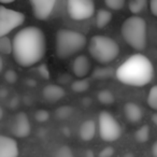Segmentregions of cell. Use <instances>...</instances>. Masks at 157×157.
I'll return each mask as SVG.
<instances>
[{
    "mask_svg": "<svg viewBox=\"0 0 157 157\" xmlns=\"http://www.w3.org/2000/svg\"><path fill=\"white\" fill-rule=\"evenodd\" d=\"M20 148L14 138L9 136H0V157H18Z\"/></svg>",
    "mask_w": 157,
    "mask_h": 157,
    "instance_id": "obj_11",
    "label": "cell"
},
{
    "mask_svg": "<svg viewBox=\"0 0 157 157\" xmlns=\"http://www.w3.org/2000/svg\"><path fill=\"white\" fill-rule=\"evenodd\" d=\"M152 155L153 157H157V141H155L152 145Z\"/></svg>",
    "mask_w": 157,
    "mask_h": 157,
    "instance_id": "obj_30",
    "label": "cell"
},
{
    "mask_svg": "<svg viewBox=\"0 0 157 157\" xmlns=\"http://www.w3.org/2000/svg\"><path fill=\"white\" fill-rule=\"evenodd\" d=\"M25 22V15L21 12L0 7V38L7 37L11 31L22 26Z\"/></svg>",
    "mask_w": 157,
    "mask_h": 157,
    "instance_id": "obj_7",
    "label": "cell"
},
{
    "mask_svg": "<svg viewBox=\"0 0 157 157\" xmlns=\"http://www.w3.org/2000/svg\"><path fill=\"white\" fill-rule=\"evenodd\" d=\"M98 131L103 141L114 142L122 135V127L111 113L101 111L98 115Z\"/></svg>",
    "mask_w": 157,
    "mask_h": 157,
    "instance_id": "obj_6",
    "label": "cell"
},
{
    "mask_svg": "<svg viewBox=\"0 0 157 157\" xmlns=\"http://www.w3.org/2000/svg\"><path fill=\"white\" fill-rule=\"evenodd\" d=\"M56 5L55 0H31L30 6L33 14L37 20L45 21L52 14Z\"/></svg>",
    "mask_w": 157,
    "mask_h": 157,
    "instance_id": "obj_10",
    "label": "cell"
},
{
    "mask_svg": "<svg viewBox=\"0 0 157 157\" xmlns=\"http://www.w3.org/2000/svg\"><path fill=\"white\" fill-rule=\"evenodd\" d=\"M150 127L147 125H143L135 132L136 141L139 142V143H145L148 140V138H150Z\"/></svg>",
    "mask_w": 157,
    "mask_h": 157,
    "instance_id": "obj_19",
    "label": "cell"
},
{
    "mask_svg": "<svg viewBox=\"0 0 157 157\" xmlns=\"http://www.w3.org/2000/svg\"><path fill=\"white\" fill-rule=\"evenodd\" d=\"M5 78H6V81H7L8 83L13 84V83H15V82L17 81V73H16L14 70L9 69L5 73Z\"/></svg>",
    "mask_w": 157,
    "mask_h": 157,
    "instance_id": "obj_27",
    "label": "cell"
},
{
    "mask_svg": "<svg viewBox=\"0 0 157 157\" xmlns=\"http://www.w3.org/2000/svg\"><path fill=\"white\" fill-rule=\"evenodd\" d=\"M35 118L39 123H45L46 121H48V118H50V113H48V111L43 110V109L38 110L35 114Z\"/></svg>",
    "mask_w": 157,
    "mask_h": 157,
    "instance_id": "obj_26",
    "label": "cell"
},
{
    "mask_svg": "<svg viewBox=\"0 0 157 157\" xmlns=\"http://www.w3.org/2000/svg\"><path fill=\"white\" fill-rule=\"evenodd\" d=\"M84 157H95V153L92 150H86V152L84 153Z\"/></svg>",
    "mask_w": 157,
    "mask_h": 157,
    "instance_id": "obj_31",
    "label": "cell"
},
{
    "mask_svg": "<svg viewBox=\"0 0 157 157\" xmlns=\"http://www.w3.org/2000/svg\"><path fill=\"white\" fill-rule=\"evenodd\" d=\"M55 157H74L73 152L68 145H61L57 148Z\"/></svg>",
    "mask_w": 157,
    "mask_h": 157,
    "instance_id": "obj_24",
    "label": "cell"
},
{
    "mask_svg": "<svg viewBox=\"0 0 157 157\" xmlns=\"http://www.w3.org/2000/svg\"><path fill=\"white\" fill-rule=\"evenodd\" d=\"M152 122L154 123V125L157 127V112H155V113L152 115Z\"/></svg>",
    "mask_w": 157,
    "mask_h": 157,
    "instance_id": "obj_32",
    "label": "cell"
},
{
    "mask_svg": "<svg viewBox=\"0 0 157 157\" xmlns=\"http://www.w3.org/2000/svg\"><path fill=\"white\" fill-rule=\"evenodd\" d=\"M92 63L86 55H78L72 63V71L78 78H86L85 76L90 73Z\"/></svg>",
    "mask_w": 157,
    "mask_h": 157,
    "instance_id": "obj_12",
    "label": "cell"
},
{
    "mask_svg": "<svg viewBox=\"0 0 157 157\" xmlns=\"http://www.w3.org/2000/svg\"><path fill=\"white\" fill-rule=\"evenodd\" d=\"M146 6H147L146 0H131L128 2V9L133 15L137 16V14L141 13Z\"/></svg>",
    "mask_w": 157,
    "mask_h": 157,
    "instance_id": "obj_18",
    "label": "cell"
},
{
    "mask_svg": "<svg viewBox=\"0 0 157 157\" xmlns=\"http://www.w3.org/2000/svg\"><path fill=\"white\" fill-rule=\"evenodd\" d=\"M14 60L22 67H31L38 63L45 55V35L40 28L27 26L17 31L13 38Z\"/></svg>",
    "mask_w": 157,
    "mask_h": 157,
    "instance_id": "obj_1",
    "label": "cell"
},
{
    "mask_svg": "<svg viewBox=\"0 0 157 157\" xmlns=\"http://www.w3.org/2000/svg\"><path fill=\"white\" fill-rule=\"evenodd\" d=\"M67 12L74 21H85L95 13V3L90 0H69Z\"/></svg>",
    "mask_w": 157,
    "mask_h": 157,
    "instance_id": "obj_8",
    "label": "cell"
},
{
    "mask_svg": "<svg viewBox=\"0 0 157 157\" xmlns=\"http://www.w3.org/2000/svg\"><path fill=\"white\" fill-rule=\"evenodd\" d=\"M72 108L71 107H60L59 109L56 110V116L60 120H63V118L69 117L72 114Z\"/></svg>",
    "mask_w": 157,
    "mask_h": 157,
    "instance_id": "obj_25",
    "label": "cell"
},
{
    "mask_svg": "<svg viewBox=\"0 0 157 157\" xmlns=\"http://www.w3.org/2000/svg\"><path fill=\"white\" fill-rule=\"evenodd\" d=\"M88 52L97 63L107 65L117 58L120 54V46L112 38L97 35L90 38L88 42Z\"/></svg>",
    "mask_w": 157,
    "mask_h": 157,
    "instance_id": "obj_5",
    "label": "cell"
},
{
    "mask_svg": "<svg viewBox=\"0 0 157 157\" xmlns=\"http://www.w3.org/2000/svg\"><path fill=\"white\" fill-rule=\"evenodd\" d=\"M0 51L5 55L13 54V41L8 36L0 38Z\"/></svg>",
    "mask_w": 157,
    "mask_h": 157,
    "instance_id": "obj_20",
    "label": "cell"
},
{
    "mask_svg": "<svg viewBox=\"0 0 157 157\" xmlns=\"http://www.w3.org/2000/svg\"><path fill=\"white\" fill-rule=\"evenodd\" d=\"M124 113L127 121L131 124H137V123L141 122L142 117H143V111H142L141 107L131 101L127 102L124 105Z\"/></svg>",
    "mask_w": 157,
    "mask_h": 157,
    "instance_id": "obj_14",
    "label": "cell"
},
{
    "mask_svg": "<svg viewBox=\"0 0 157 157\" xmlns=\"http://www.w3.org/2000/svg\"><path fill=\"white\" fill-rule=\"evenodd\" d=\"M66 90L63 86L57 84H48L42 90V96L48 102H57L65 97Z\"/></svg>",
    "mask_w": 157,
    "mask_h": 157,
    "instance_id": "obj_13",
    "label": "cell"
},
{
    "mask_svg": "<svg viewBox=\"0 0 157 157\" xmlns=\"http://www.w3.org/2000/svg\"><path fill=\"white\" fill-rule=\"evenodd\" d=\"M150 10L154 16H157V0H152L150 1Z\"/></svg>",
    "mask_w": 157,
    "mask_h": 157,
    "instance_id": "obj_29",
    "label": "cell"
},
{
    "mask_svg": "<svg viewBox=\"0 0 157 157\" xmlns=\"http://www.w3.org/2000/svg\"><path fill=\"white\" fill-rule=\"evenodd\" d=\"M12 135L16 138H26L30 135L31 125L26 113L20 112L13 118L11 125Z\"/></svg>",
    "mask_w": 157,
    "mask_h": 157,
    "instance_id": "obj_9",
    "label": "cell"
},
{
    "mask_svg": "<svg viewBox=\"0 0 157 157\" xmlns=\"http://www.w3.org/2000/svg\"><path fill=\"white\" fill-rule=\"evenodd\" d=\"M112 12L107 9H100L98 10L96 14V25L98 28H105V26L110 24L112 21Z\"/></svg>",
    "mask_w": 157,
    "mask_h": 157,
    "instance_id": "obj_16",
    "label": "cell"
},
{
    "mask_svg": "<svg viewBox=\"0 0 157 157\" xmlns=\"http://www.w3.org/2000/svg\"><path fill=\"white\" fill-rule=\"evenodd\" d=\"M90 87V82L86 78H78L71 84V88L75 93H84Z\"/></svg>",
    "mask_w": 157,
    "mask_h": 157,
    "instance_id": "obj_21",
    "label": "cell"
},
{
    "mask_svg": "<svg viewBox=\"0 0 157 157\" xmlns=\"http://www.w3.org/2000/svg\"><path fill=\"white\" fill-rule=\"evenodd\" d=\"M114 148L112 146H107V147L102 148V150L99 152V157H113L114 155Z\"/></svg>",
    "mask_w": 157,
    "mask_h": 157,
    "instance_id": "obj_28",
    "label": "cell"
},
{
    "mask_svg": "<svg viewBox=\"0 0 157 157\" xmlns=\"http://www.w3.org/2000/svg\"><path fill=\"white\" fill-rule=\"evenodd\" d=\"M125 157H133V155L131 154V153H127V154L125 155Z\"/></svg>",
    "mask_w": 157,
    "mask_h": 157,
    "instance_id": "obj_33",
    "label": "cell"
},
{
    "mask_svg": "<svg viewBox=\"0 0 157 157\" xmlns=\"http://www.w3.org/2000/svg\"><path fill=\"white\" fill-rule=\"evenodd\" d=\"M115 75L123 84L141 87L147 85L153 80L154 68L146 56L142 54H135L118 66Z\"/></svg>",
    "mask_w": 157,
    "mask_h": 157,
    "instance_id": "obj_2",
    "label": "cell"
},
{
    "mask_svg": "<svg viewBox=\"0 0 157 157\" xmlns=\"http://www.w3.org/2000/svg\"><path fill=\"white\" fill-rule=\"evenodd\" d=\"M147 105L151 109L157 111V85L153 86L147 95Z\"/></svg>",
    "mask_w": 157,
    "mask_h": 157,
    "instance_id": "obj_22",
    "label": "cell"
},
{
    "mask_svg": "<svg viewBox=\"0 0 157 157\" xmlns=\"http://www.w3.org/2000/svg\"><path fill=\"white\" fill-rule=\"evenodd\" d=\"M98 126L96 125V122L94 120H86L80 126L78 129V135L83 141H90V140L94 139L95 135H96V131Z\"/></svg>",
    "mask_w": 157,
    "mask_h": 157,
    "instance_id": "obj_15",
    "label": "cell"
},
{
    "mask_svg": "<svg viewBox=\"0 0 157 157\" xmlns=\"http://www.w3.org/2000/svg\"><path fill=\"white\" fill-rule=\"evenodd\" d=\"M97 98H98V101L102 105H113L114 101H115V97H114V94L109 90H100L97 95Z\"/></svg>",
    "mask_w": 157,
    "mask_h": 157,
    "instance_id": "obj_17",
    "label": "cell"
},
{
    "mask_svg": "<svg viewBox=\"0 0 157 157\" xmlns=\"http://www.w3.org/2000/svg\"><path fill=\"white\" fill-rule=\"evenodd\" d=\"M105 5L108 9L113 10V11H120L124 8L125 0H105Z\"/></svg>",
    "mask_w": 157,
    "mask_h": 157,
    "instance_id": "obj_23",
    "label": "cell"
},
{
    "mask_svg": "<svg viewBox=\"0 0 157 157\" xmlns=\"http://www.w3.org/2000/svg\"><path fill=\"white\" fill-rule=\"evenodd\" d=\"M87 39L83 33L71 29H59L55 37V51L58 58L67 59L84 50Z\"/></svg>",
    "mask_w": 157,
    "mask_h": 157,
    "instance_id": "obj_3",
    "label": "cell"
},
{
    "mask_svg": "<svg viewBox=\"0 0 157 157\" xmlns=\"http://www.w3.org/2000/svg\"><path fill=\"white\" fill-rule=\"evenodd\" d=\"M123 39L136 51L145 50L147 45V25L142 17L132 15L125 20L122 25Z\"/></svg>",
    "mask_w": 157,
    "mask_h": 157,
    "instance_id": "obj_4",
    "label": "cell"
}]
</instances>
